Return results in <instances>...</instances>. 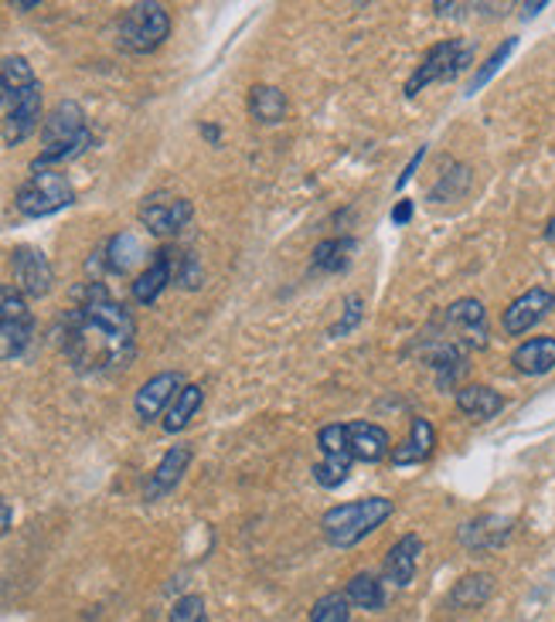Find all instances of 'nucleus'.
<instances>
[{
	"label": "nucleus",
	"mask_w": 555,
	"mask_h": 622,
	"mask_svg": "<svg viewBox=\"0 0 555 622\" xmlns=\"http://www.w3.org/2000/svg\"><path fill=\"white\" fill-rule=\"evenodd\" d=\"M345 436H348V452L358 463H382L385 456H393V439L378 426V422H345Z\"/></svg>",
	"instance_id": "14"
},
{
	"label": "nucleus",
	"mask_w": 555,
	"mask_h": 622,
	"mask_svg": "<svg viewBox=\"0 0 555 622\" xmlns=\"http://www.w3.org/2000/svg\"><path fill=\"white\" fill-rule=\"evenodd\" d=\"M515 48H518V38H508V41H502V45H497L494 48V54H491V59L474 72V78H470L467 82V96H474V93H481L484 86H487V82L497 75V69H502L508 59H511V54H515Z\"/></svg>",
	"instance_id": "31"
},
{
	"label": "nucleus",
	"mask_w": 555,
	"mask_h": 622,
	"mask_svg": "<svg viewBox=\"0 0 555 622\" xmlns=\"http://www.w3.org/2000/svg\"><path fill=\"white\" fill-rule=\"evenodd\" d=\"M545 239H548V242H555V218L545 224Z\"/></svg>",
	"instance_id": "44"
},
{
	"label": "nucleus",
	"mask_w": 555,
	"mask_h": 622,
	"mask_svg": "<svg viewBox=\"0 0 555 622\" xmlns=\"http://www.w3.org/2000/svg\"><path fill=\"white\" fill-rule=\"evenodd\" d=\"M354 239H324L317 248H314V259H311V269L321 272V276H335V272H345L351 266V256H354Z\"/></svg>",
	"instance_id": "25"
},
{
	"label": "nucleus",
	"mask_w": 555,
	"mask_h": 622,
	"mask_svg": "<svg viewBox=\"0 0 555 622\" xmlns=\"http://www.w3.org/2000/svg\"><path fill=\"white\" fill-rule=\"evenodd\" d=\"M0 82H4V89L14 96V93L38 86V75H35L32 62H27L24 54H8V59L0 62Z\"/></svg>",
	"instance_id": "28"
},
{
	"label": "nucleus",
	"mask_w": 555,
	"mask_h": 622,
	"mask_svg": "<svg viewBox=\"0 0 555 622\" xmlns=\"http://www.w3.org/2000/svg\"><path fill=\"white\" fill-rule=\"evenodd\" d=\"M433 449H436V429H433V422L423 418V415H415L412 418V429H409V439L402 446H393V456H388V463H393L396 469L399 466H420L433 456Z\"/></svg>",
	"instance_id": "18"
},
{
	"label": "nucleus",
	"mask_w": 555,
	"mask_h": 622,
	"mask_svg": "<svg viewBox=\"0 0 555 622\" xmlns=\"http://www.w3.org/2000/svg\"><path fill=\"white\" fill-rule=\"evenodd\" d=\"M168 286H174V263H171V248H160L154 252V263L130 282V296L141 306H154Z\"/></svg>",
	"instance_id": "16"
},
{
	"label": "nucleus",
	"mask_w": 555,
	"mask_h": 622,
	"mask_svg": "<svg viewBox=\"0 0 555 622\" xmlns=\"http://www.w3.org/2000/svg\"><path fill=\"white\" fill-rule=\"evenodd\" d=\"M420 554H423V537H420V534H402L399 541L388 548V554H385L382 578H385L388 585H396V588L412 585L415 564H420Z\"/></svg>",
	"instance_id": "17"
},
{
	"label": "nucleus",
	"mask_w": 555,
	"mask_h": 622,
	"mask_svg": "<svg viewBox=\"0 0 555 622\" xmlns=\"http://www.w3.org/2000/svg\"><path fill=\"white\" fill-rule=\"evenodd\" d=\"M17 320H35L27 309V296L17 286L0 282V324H17Z\"/></svg>",
	"instance_id": "33"
},
{
	"label": "nucleus",
	"mask_w": 555,
	"mask_h": 622,
	"mask_svg": "<svg viewBox=\"0 0 555 622\" xmlns=\"http://www.w3.org/2000/svg\"><path fill=\"white\" fill-rule=\"evenodd\" d=\"M457 408L467 418L487 422L505 408V394L494 391L491 385H463V388H457Z\"/></svg>",
	"instance_id": "21"
},
{
	"label": "nucleus",
	"mask_w": 555,
	"mask_h": 622,
	"mask_svg": "<svg viewBox=\"0 0 555 622\" xmlns=\"http://www.w3.org/2000/svg\"><path fill=\"white\" fill-rule=\"evenodd\" d=\"M511 364L518 375H529V378H542L555 371V337H532V341L518 344V351L511 354Z\"/></svg>",
	"instance_id": "20"
},
{
	"label": "nucleus",
	"mask_w": 555,
	"mask_h": 622,
	"mask_svg": "<svg viewBox=\"0 0 555 622\" xmlns=\"http://www.w3.org/2000/svg\"><path fill=\"white\" fill-rule=\"evenodd\" d=\"M11 524H14V507L8 497H0V537L11 530Z\"/></svg>",
	"instance_id": "38"
},
{
	"label": "nucleus",
	"mask_w": 555,
	"mask_h": 622,
	"mask_svg": "<svg viewBox=\"0 0 555 622\" xmlns=\"http://www.w3.org/2000/svg\"><path fill=\"white\" fill-rule=\"evenodd\" d=\"M202 136H208V139H212V144H218V139H221L218 126H212V123H202Z\"/></svg>",
	"instance_id": "42"
},
{
	"label": "nucleus",
	"mask_w": 555,
	"mask_h": 622,
	"mask_svg": "<svg viewBox=\"0 0 555 622\" xmlns=\"http://www.w3.org/2000/svg\"><path fill=\"white\" fill-rule=\"evenodd\" d=\"M409 221H412V202L402 197V202L393 208V224H409Z\"/></svg>",
	"instance_id": "39"
},
{
	"label": "nucleus",
	"mask_w": 555,
	"mask_h": 622,
	"mask_svg": "<svg viewBox=\"0 0 555 622\" xmlns=\"http://www.w3.org/2000/svg\"><path fill=\"white\" fill-rule=\"evenodd\" d=\"M351 452H330V456H324L317 466H314V479L324 487V490H335L341 487L348 473H351Z\"/></svg>",
	"instance_id": "30"
},
{
	"label": "nucleus",
	"mask_w": 555,
	"mask_h": 622,
	"mask_svg": "<svg viewBox=\"0 0 555 622\" xmlns=\"http://www.w3.org/2000/svg\"><path fill=\"white\" fill-rule=\"evenodd\" d=\"M136 215H141V224H144L150 235L171 239V235H178L184 224L191 221L194 205L188 202V197H181V194L154 191V194L144 197V205H141V211H136Z\"/></svg>",
	"instance_id": "7"
},
{
	"label": "nucleus",
	"mask_w": 555,
	"mask_h": 622,
	"mask_svg": "<svg viewBox=\"0 0 555 622\" xmlns=\"http://www.w3.org/2000/svg\"><path fill=\"white\" fill-rule=\"evenodd\" d=\"M515 530V521L508 517H497V514H484V517H474L460 527V545L470 551V554H487V551H497L508 545V537Z\"/></svg>",
	"instance_id": "13"
},
{
	"label": "nucleus",
	"mask_w": 555,
	"mask_h": 622,
	"mask_svg": "<svg viewBox=\"0 0 555 622\" xmlns=\"http://www.w3.org/2000/svg\"><path fill=\"white\" fill-rule=\"evenodd\" d=\"M141 256H144V248H141V242H136V235L120 232L96 252V263L109 276H126L136 263H141Z\"/></svg>",
	"instance_id": "19"
},
{
	"label": "nucleus",
	"mask_w": 555,
	"mask_h": 622,
	"mask_svg": "<svg viewBox=\"0 0 555 622\" xmlns=\"http://www.w3.org/2000/svg\"><path fill=\"white\" fill-rule=\"evenodd\" d=\"M345 596L354 609H365V612H382L385 609V582L375 572H358L348 578L345 585Z\"/></svg>",
	"instance_id": "24"
},
{
	"label": "nucleus",
	"mask_w": 555,
	"mask_h": 622,
	"mask_svg": "<svg viewBox=\"0 0 555 622\" xmlns=\"http://www.w3.org/2000/svg\"><path fill=\"white\" fill-rule=\"evenodd\" d=\"M202 405H205V391H202V385H184V388L174 394L171 408L164 412V432H171V436L181 432Z\"/></svg>",
	"instance_id": "26"
},
{
	"label": "nucleus",
	"mask_w": 555,
	"mask_h": 622,
	"mask_svg": "<svg viewBox=\"0 0 555 622\" xmlns=\"http://www.w3.org/2000/svg\"><path fill=\"white\" fill-rule=\"evenodd\" d=\"M62 351L82 375L120 371L136 351L133 314L106 293L102 282H86L75 290V306L65 314Z\"/></svg>",
	"instance_id": "1"
},
{
	"label": "nucleus",
	"mask_w": 555,
	"mask_h": 622,
	"mask_svg": "<svg viewBox=\"0 0 555 622\" xmlns=\"http://www.w3.org/2000/svg\"><path fill=\"white\" fill-rule=\"evenodd\" d=\"M171 263H174V286L194 293V290H202V282H205V269H202V259L194 256V252L188 248H171Z\"/></svg>",
	"instance_id": "29"
},
{
	"label": "nucleus",
	"mask_w": 555,
	"mask_h": 622,
	"mask_svg": "<svg viewBox=\"0 0 555 622\" xmlns=\"http://www.w3.org/2000/svg\"><path fill=\"white\" fill-rule=\"evenodd\" d=\"M393 511L396 503L388 497H362L351 503H338L321 517V534L330 548H354L393 517Z\"/></svg>",
	"instance_id": "3"
},
{
	"label": "nucleus",
	"mask_w": 555,
	"mask_h": 622,
	"mask_svg": "<svg viewBox=\"0 0 555 622\" xmlns=\"http://www.w3.org/2000/svg\"><path fill=\"white\" fill-rule=\"evenodd\" d=\"M443 324L454 333L450 344H457L460 351L463 347H484L487 344V309L481 300H457L447 306V314H443Z\"/></svg>",
	"instance_id": "9"
},
{
	"label": "nucleus",
	"mask_w": 555,
	"mask_h": 622,
	"mask_svg": "<svg viewBox=\"0 0 555 622\" xmlns=\"http://www.w3.org/2000/svg\"><path fill=\"white\" fill-rule=\"evenodd\" d=\"M168 622H208L205 599H202V596H181V599L171 606Z\"/></svg>",
	"instance_id": "35"
},
{
	"label": "nucleus",
	"mask_w": 555,
	"mask_h": 622,
	"mask_svg": "<svg viewBox=\"0 0 555 622\" xmlns=\"http://www.w3.org/2000/svg\"><path fill=\"white\" fill-rule=\"evenodd\" d=\"M423 157H426V147H420V150H415V157L406 163V171L399 174V181H396V191H402L412 178H415V171H420V163H423Z\"/></svg>",
	"instance_id": "37"
},
{
	"label": "nucleus",
	"mask_w": 555,
	"mask_h": 622,
	"mask_svg": "<svg viewBox=\"0 0 555 622\" xmlns=\"http://www.w3.org/2000/svg\"><path fill=\"white\" fill-rule=\"evenodd\" d=\"M41 120H45V117H41V86H32V89H24V93H14L11 109H8V120L0 123L4 144H8V147L24 144V139L38 130Z\"/></svg>",
	"instance_id": "11"
},
{
	"label": "nucleus",
	"mask_w": 555,
	"mask_h": 622,
	"mask_svg": "<svg viewBox=\"0 0 555 622\" xmlns=\"http://www.w3.org/2000/svg\"><path fill=\"white\" fill-rule=\"evenodd\" d=\"M539 11H545V0H539V4H521V17H535Z\"/></svg>",
	"instance_id": "41"
},
{
	"label": "nucleus",
	"mask_w": 555,
	"mask_h": 622,
	"mask_svg": "<svg viewBox=\"0 0 555 622\" xmlns=\"http://www.w3.org/2000/svg\"><path fill=\"white\" fill-rule=\"evenodd\" d=\"M470 62H474V48L463 41H439L433 45L423 62L415 65V72L406 82V99H415L426 86H436V82H450L457 78Z\"/></svg>",
	"instance_id": "6"
},
{
	"label": "nucleus",
	"mask_w": 555,
	"mask_h": 622,
	"mask_svg": "<svg viewBox=\"0 0 555 622\" xmlns=\"http://www.w3.org/2000/svg\"><path fill=\"white\" fill-rule=\"evenodd\" d=\"M290 112V99L280 86H253L249 89V117L263 126L283 123Z\"/></svg>",
	"instance_id": "22"
},
{
	"label": "nucleus",
	"mask_w": 555,
	"mask_h": 622,
	"mask_svg": "<svg viewBox=\"0 0 555 622\" xmlns=\"http://www.w3.org/2000/svg\"><path fill=\"white\" fill-rule=\"evenodd\" d=\"M191 466V446L181 442V446H171L168 452L160 456V463L154 466V473L147 476V484H144V500H164L168 493H174V487L184 479Z\"/></svg>",
	"instance_id": "15"
},
{
	"label": "nucleus",
	"mask_w": 555,
	"mask_h": 622,
	"mask_svg": "<svg viewBox=\"0 0 555 622\" xmlns=\"http://www.w3.org/2000/svg\"><path fill=\"white\" fill-rule=\"evenodd\" d=\"M11 272H14V286L27 300H41L55 286V269H51L45 252L35 245H17L11 252Z\"/></svg>",
	"instance_id": "8"
},
{
	"label": "nucleus",
	"mask_w": 555,
	"mask_h": 622,
	"mask_svg": "<svg viewBox=\"0 0 555 622\" xmlns=\"http://www.w3.org/2000/svg\"><path fill=\"white\" fill-rule=\"evenodd\" d=\"M35 337V320H17V324H0V361H14L27 347H32Z\"/></svg>",
	"instance_id": "27"
},
{
	"label": "nucleus",
	"mask_w": 555,
	"mask_h": 622,
	"mask_svg": "<svg viewBox=\"0 0 555 622\" xmlns=\"http://www.w3.org/2000/svg\"><path fill=\"white\" fill-rule=\"evenodd\" d=\"M362 296H348V306H345V314H341V320L330 327V337H341V333H351L358 324H362Z\"/></svg>",
	"instance_id": "36"
},
{
	"label": "nucleus",
	"mask_w": 555,
	"mask_h": 622,
	"mask_svg": "<svg viewBox=\"0 0 555 622\" xmlns=\"http://www.w3.org/2000/svg\"><path fill=\"white\" fill-rule=\"evenodd\" d=\"M11 99H14V96H11V93L4 89V82H0V123H4V120H8V109H11Z\"/></svg>",
	"instance_id": "40"
},
{
	"label": "nucleus",
	"mask_w": 555,
	"mask_h": 622,
	"mask_svg": "<svg viewBox=\"0 0 555 622\" xmlns=\"http://www.w3.org/2000/svg\"><path fill=\"white\" fill-rule=\"evenodd\" d=\"M17 11H35L38 8V0H21V4H14Z\"/></svg>",
	"instance_id": "43"
},
{
	"label": "nucleus",
	"mask_w": 555,
	"mask_h": 622,
	"mask_svg": "<svg viewBox=\"0 0 555 622\" xmlns=\"http://www.w3.org/2000/svg\"><path fill=\"white\" fill-rule=\"evenodd\" d=\"M181 388H184V378H181L178 371H160V375L147 378V381L141 385V391H136V399H133L136 418L147 422V426H150L154 418H160L164 412L171 408L174 394H178Z\"/></svg>",
	"instance_id": "12"
},
{
	"label": "nucleus",
	"mask_w": 555,
	"mask_h": 622,
	"mask_svg": "<svg viewBox=\"0 0 555 622\" xmlns=\"http://www.w3.org/2000/svg\"><path fill=\"white\" fill-rule=\"evenodd\" d=\"M552 309H555V293L545 290V286H535V290L521 293L518 300L508 303L502 327H505L508 337H521V333H529L539 320H545Z\"/></svg>",
	"instance_id": "10"
},
{
	"label": "nucleus",
	"mask_w": 555,
	"mask_h": 622,
	"mask_svg": "<svg viewBox=\"0 0 555 622\" xmlns=\"http://www.w3.org/2000/svg\"><path fill=\"white\" fill-rule=\"evenodd\" d=\"M75 202V187L65 174L59 171H35L27 178L17 194H14V208L24 218H48L59 215L62 208H69Z\"/></svg>",
	"instance_id": "5"
},
{
	"label": "nucleus",
	"mask_w": 555,
	"mask_h": 622,
	"mask_svg": "<svg viewBox=\"0 0 555 622\" xmlns=\"http://www.w3.org/2000/svg\"><path fill=\"white\" fill-rule=\"evenodd\" d=\"M171 35V14L157 0H141V4H130L120 17V48L133 54H150L157 51Z\"/></svg>",
	"instance_id": "4"
},
{
	"label": "nucleus",
	"mask_w": 555,
	"mask_h": 622,
	"mask_svg": "<svg viewBox=\"0 0 555 622\" xmlns=\"http://www.w3.org/2000/svg\"><path fill=\"white\" fill-rule=\"evenodd\" d=\"M311 622H351V602L345 591H327L311 609Z\"/></svg>",
	"instance_id": "32"
},
{
	"label": "nucleus",
	"mask_w": 555,
	"mask_h": 622,
	"mask_svg": "<svg viewBox=\"0 0 555 622\" xmlns=\"http://www.w3.org/2000/svg\"><path fill=\"white\" fill-rule=\"evenodd\" d=\"M470 187V171L463 163H454V171H447L439 178V184L433 187V202H457V197H463Z\"/></svg>",
	"instance_id": "34"
},
{
	"label": "nucleus",
	"mask_w": 555,
	"mask_h": 622,
	"mask_svg": "<svg viewBox=\"0 0 555 622\" xmlns=\"http://www.w3.org/2000/svg\"><path fill=\"white\" fill-rule=\"evenodd\" d=\"M93 130L86 109L72 99L55 102L41 120V154L32 160V171H55L59 163H69L93 147Z\"/></svg>",
	"instance_id": "2"
},
{
	"label": "nucleus",
	"mask_w": 555,
	"mask_h": 622,
	"mask_svg": "<svg viewBox=\"0 0 555 622\" xmlns=\"http://www.w3.org/2000/svg\"><path fill=\"white\" fill-rule=\"evenodd\" d=\"M494 596V578L491 575H463L447 596V609L454 612H470L481 609Z\"/></svg>",
	"instance_id": "23"
}]
</instances>
